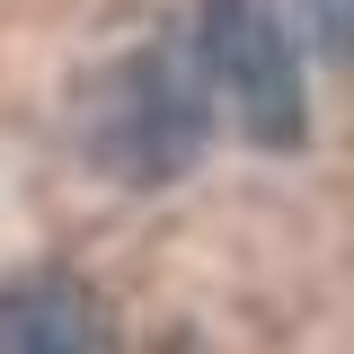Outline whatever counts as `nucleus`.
<instances>
[{
    "instance_id": "2",
    "label": "nucleus",
    "mask_w": 354,
    "mask_h": 354,
    "mask_svg": "<svg viewBox=\"0 0 354 354\" xmlns=\"http://www.w3.org/2000/svg\"><path fill=\"white\" fill-rule=\"evenodd\" d=\"M195 53H204L213 88L230 97V115L257 151H301L310 142L301 44H292L274 0H195Z\"/></svg>"
},
{
    "instance_id": "3",
    "label": "nucleus",
    "mask_w": 354,
    "mask_h": 354,
    "mask_svg": "<svg viewBox=\"0 0 354 354\" xmlns=\"http://www.w3.org/2000/svg\"><path fill=\"white\" fill-rule=\"evenodd\" d=\"M0 354H97V301L71 274H27L0 292Z\"/></svg>"
},
{
    "instance_id": "1",
    "label": "nucleus",
    "mask_w": 354,
    "mask_h": 354,
    "mask_svg": "<svg viewBox=\"0 0 354 354\" xmlns=\"http://www.w3.org/2000/svg\"><path fill=\"white\" fill-rule=\"evenodd\" d=\"M204 53L186 44H133L88 88V160L115 186H177L204 160L213 133V88L195 71Z\"/></svg>"
},
{
    "instance_id": "4",
    "label": "nucleus",
    "mask_w": 354,
    "mask_h": 354,
    "mask_svg": "<svg viewBox=\"0 0 354 354\" xmlns=\"http://www.w3.org/2000/svg\"><path fill=\"white\" fill-rule=\"evenodd\" d=\"M310 27L337 62H354V0H310Z\"/></svg>"
}]
</instances>
